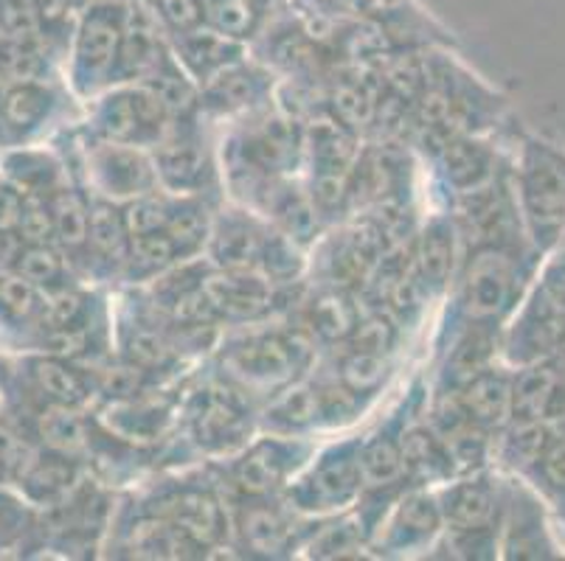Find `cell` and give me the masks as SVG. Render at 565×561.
I'll use <instances>...</instances> for the list:
<instances>
[{
    "mask_svg": "<svg viewBox=\"0 0 565 561\" xmlns=\"http://www.w3.org/2000/svg\"><path fill=\"white\" fill-rule=\"evenodd\" d=\"M156 517L167 519L174 531L183 533L198 550L214 548L228 533V514L212 488H178L167 500V508Z\"/></svg>",
    "mask_w": 565,
    "mask_h": 561,
    "instance_id": "16",
    "label": "cell"
},
{
    "mask_svg": "<svg viewBox=\"0 0 565 561\" xmlns=\"http://www.w3.org/2000/svg\"><path fill=\"white\" fill-rule=\"evenodd\" d=\"M163 230H167V236L172 239L181 261L198 259L205 250L209 234H212V214H209V205L200 199V194H186V197L172 194L167 228Z\"/></svg>",
    "mask_w": 565,
    "mask_h": 561,
    "instance_id": "35",
    "label": "cell"
},
{
    "mask_svg": "<svg viewBox=\"0 0 565 561\" xmlns=\"http://www.w3.org/2000/svg\"><path fill=\"white\" fill-rule=\"evenodd\" d=\"M32 455L23 439H18L9 427L0 424V483L18 481L20 470H23L25 457Z\"/></svg>",
    "mask_w": 565,
    "mask_h": 561,
    "instance_id": "53",
    "label": "cell"
},
{
    "mask_svg": "<svg viewBox=\"0 0 565 561\" xmlns=\"http://www.w3.org/2000/svg\"><path fill=\"white\" fill-rule=\"evenodd\" d=\"M439 511L450 531H472V528H498L503 506V486H495L490 475L472 472L456 477L450 486L436 494Z\"/></svg>",
    "mask_w": 565,
    "mask_h": 561,
    "instance_id": "14",
    "label": "cell"
},
{
    "mask_svg": "<svg viewBox=\"0 0 565 561\" xmlns=\"http://www.w3.org/2000/svg\"><path fill=\"white\" fill-rule=\"evenodd\" d=\"M388 374H392L388 357L347 348V352H343V357L338 359L335 379L341 385H347L352 393L361 396V399H372L374 393H380V388L385 385Z\"/></svg>",
    "mask_w": 565,
    "mask_h": 561,
    "instance_id": "41",
    "label": "cell"
},
{
    "mask_svg": "<svg viewBox=\"0 0 565 561\" xmlns=\"http://www.w3.org/2000/svg\"><path fill=\"white\" fill-rule=\"evenodd\" d=\"M529 483L546 497L548 503H557L565 494V424H554L552 439H548L543 455L534 461L526 472Z\"/></svg>",
    "mask_w": 565,
    "mask_h": 561,
    "instance_id": "45",
    "label": "cell"
},
{
    "mask_svg": "<svg viewBox=\"0 0 565 561\" xmlns=\"http://www.w3.org/2000/svg\"><path fill=\"white\" fill-rule=\"evenodd\" d=\"M299 241L281 234L279 228H267L265 241H262V253L256 270L265 278H270L276 287L290 284L305 270V259L299 253Z\"/></svg>",
    "mask_w": 565,
    "mask_h": 561,
    "instance_id": "43",
    "label": "cell"
},
{
    "mask_svg": "<svg viewBox=\"0 0 565 561\" xmlns=\"http://www.w3.org/2000/svg\"><path fill=\"white\" fill-rule=\"evenodd\" d=\"M316 352V337L305 326L254 328L223 348L225 379L245 393H270L299 377Z\"/></svg>",
    "mask_w": 565,
    "mask_h": 561,
    "instance_id": "3",
    "label": "cell"
},
{
    "mask_svg": "<svg viewBox=\"0 0 565 561\" xmlns=\"http://www.w3.org/2000/svg\"><path fill=\"white\" fill-rule=\"evenodd\" d=\"M243 43L223 37L209 25L189 34H178V45H174V56L181 62L186 74L198 79L200 85L217 76L220 71L231 68L236 62H243Z\"/></svg>",
    "mask_w": 565,
    "mask_h": 561,
    "instance_id": "29",
    "label": "cell"
},
{
    "mask_svg": "<svg viewBox=\"0 0 565 561\" xmlns=\"http://www.w3.org/2000/svg\"><path fill=\"white\" fill-rule=\"evenodd\" d=\"M203 295L217 321L254 323L274 312L276 284L259 270L209 267L203 276Z\"/></svg>",
    "mask_w": 565,
    "mask_h": 561,
    "instance_id": "12",
    "label": "cell"
},
{
    "mask_svg": "<svg viewBox=\"0 0 565 561\" xmlns=\"http://www.w3.org/2000/svg\"><path fill=\"white\" fill-rule=\"evenodd\" d=\"M265 234L267 225L259 223L250 211L228 208L212 216L205 253L217 270H256Z\"/></svg>",
    "mask_w": 565,
    "mask_h": 561,
    "instance_id": "17",
    "label": "cell"
},
{
    "mask_svg": "<svg viewBox=\"0 0 565 561\" xmlns=\"http://www.w3.org/2000/svg\"><path fill=\"white\" fill-rule=\"evenodd\" d=\"M0 99H3V96H0Z\"/></svg>",
    "mask_w": 565,
    "mask_h": 561,
    "instance_id": "55",
    "label": "cell"
},
{
    "mask_svg": "<svg viewBox=\"0 0 565 561\" xmlns=\"http://www.w3.org/2000/svg\"><path fill=\"white\" fill-rule=\"evenodd\" d=\"M12 270L29 278L40 290H54V287L68 284L65 281V276H68V259L51 241H43V245H20L12 259Z\"/></svg>",
    "mask_w": 565,
    "mask_h": 561,
    "instance_id": "40",
    "label": "cell"
},
{
    "mask_svg": "<svg viewBox=\"0 0 565 561\" xmlns=\"http://www.w3.org/2000/svg\"><path fill=\"white\" fill-rule=\"evenodd\" d=\"M152 166H156L158 185L181 197L203 194L214 172L203 141L192 130H183V123H178L158 147H152Z\"/></svg>",
    "mask_w": 565,
    "mask_h": 561,
    "instance_id": "13",
    "label": "cell"
},
{
    "mask_svg": "<svg viewBox=\"0 0 565 561\" xmlns=\"http://www.w3.org/2000/svg\"><path fill=\"white\" fill-rule=\"evenodd\" d=\"M51 211L54 245L68 256V261L85 259L87 250V223H90V199L76 188H54L45 197Z\"/></svg>",
    "mask_w": 565,
    "mask_h": 561,
    "instance_id": "33",
    "label": "cell"
},
{
    "mask_svg": "<svg viewBox=\"0 0 565 561\" xmlns=\"http://www.w3.org/2000/svg\"><path fill=\"white\" fill-rule=\"evenodd\" d=\"M87 174L96 194L113 203H130L158 188L152 158L130 143L96 141L87 152Z\"/></svg>",
    "mask_w": 565,
    "mask_h": 561,
    "instance_id": "11",
    "label": "cell"
},
{
    "mask_svg": "<svg viewBox=\"0 0 565 561\" xmlns=\"http://www.w3.org/2000/svg\"><path fill=\"white\" fill-rule=\"evenodd\" d=\"M152 12L158 14L163 29L169 34H189L205 25V3L203 0H150Z\"/></svg>",
    "mask_w": 565,
    "mask_h": 561,
    "instance_id": "51",
    "label": "cell"
},
{
    "mask_svg": "<svg viewBox=\"0 0 565 561\" xmlns=\"http://www.w3.org/2000/svg\"><path fill=\"white\" fill-rule=\"evenodd\" d=\"M358 321H361V306L354 303L352 292L323 284L307 298L301 326L316 337V343H347Z\"/></svg>",
    "mask_w": 565,
    "mask_h": 561,
    "instance_id": "30",
    "label": "cell"
},
{
    "mask_svg": "<svg viewBox=\"0 0 565 561\" xmlns=\"http://www.w3.org/2000/svg\"><path fill=\"white\" fill-rule=\"evenodd\" d=\"M441 525H445V519H441L439 503H436L434 494H403L397 506H394V511L388 514V519H383L377 525L380 537H372L374 548H380V553L383 550H388V553L419 550L439 537Z\"/></svg>",
    "mask_w": 565,
    "mask_h": 561,
    "instance_id": "15",
    "label": "cell"
},
{
    "mask_svg": "<svg viewBox=\"0 0 565 561\" xmlns=\"http://www.w3.org/2000/svg\"><path fill=\"white\" fill-rule=\"evenodd\" d=\"M546 506L548 500L532 483L510 481L503 486L498 519L501 559H563L565 544L557 539Z\"/></svg>",
    "mask_w": 565,
    "mask_h": 561,
    "instance_id": "6",
    "label": "cell"
},
{
    "mask_svg": "<svg viewBox=\"0 0 565 561\" xmlns=\"http://www.w3.org/2000/svg\"><path fill=\"white\" fill-rule=\"evenodd\" d=\"M18 519H20L18 503L9 500L7 494L0 492V542H7V539H12L14 533L20 531Z\"/></svg>",
    "mask_w": 565,
    "mask_h": 561,
    "instance_id": "54",
    "label": "cell"
},
{
    "mask_svg": "<svg viewBox=\"0 0 565 561\" xmlns=\"http://www.w3.org/2000/svg\"><path fill=\"white\" fill-rule=\"evenodd\" d=\"M43 290L9 267L0 272V317L12 326H38Z\"/></svg>",
    "mask_w": 565,
    "mask_h": 561,
    "instance_id": "42",
    "label": "cell"
},
{
    "mask_svg": "<svg viewBox=\"0 0 565 561\" xmlns=\"http://www.w3.org/2000/svg\"><path fill=\"white\" fill-rule=\"evenodd\" d=\"M29 379L43 404H56V408L79 410L96 390L94 374H87L74 359L54 357V354L34 357L29 363Z\"/></svg>",
    "mask_w": 565,
    "mask_h": 561,
    "instance_id": "24",
    "label": "cell"
},
{
    "mask_svg": "<svg viewBox=\"0 0 565 561\" xmlns=\"http://www.w3.org/2000/svg\"><path fill=\"white\" fill-rule=\"evenodd\" d=\"M305 149L310 152L312 169H341L349 172L358 161L354 132L338 121H318L305 132Z\"/></svg>",
    "mask_w": 565,
    "mask_h": 561,
    "instance_id": "38",
    "label": "cell"
},
{
    "mask_svg": "<svg viewBox=\"0 0 565 561\" xmlns=\"http://www.w3.org/2000/svg\"><path fill=\"white\" fill-rule=\"evenodd\" d=\"M534 284L541 287V290L565 312V241L554 247L552 253L543 256Z\"/></svg>",
    "mask_w": 565,
    "mask_h": 561,
    "instance_id": "52",
    "label": "cell"
},
{
    "mask_svg": "<svg viewBox=\"0 0 565 561\" xmlns=\"http://www.w3.org/2000/svg\"><path fill=\"white\" fill-rule=\"evenodd\" d=\"M369 542L366 531L361 522L343 519V522L327 525L321 533L310 542L312 559H349V555H361L363 544Z\"/></svg>",
    "mask_w": 565,
    "mask_h": 561,
    "instance_id": "47",
    "label": "cell"
},
{
    "mask_svg": "<svg viewBox=\"0 0 565 561\" xmlns=\"http://www.w3.org/2000/svg\"><path fill=\"white\" fill-rule=\"evenodd\" d=\"M125 20L127 0H94L82 12L71 54V79L79 96H99L116 82Z\"/></svg>",
    "mask_w": 565,
    "mask_h": 561,
    "instance_id": "4",
    "label": "cell"
},
{
    "mask_svg": "<svg viewBox=\"0 0 565 561\" xmlns=\"http://www.w3.org/2000/svg\"><path fill=\"white\" fill-rule=\"evenodd\" d=\"M467 419L484 432H498L512 416V368L487 365L456 390Z\"/></svg>",
    "mask_w": 565,
    "mask_h": 561,
    "instance_id": "19",
    "label": "cell"
},
{
    "mask_svg": "<svg viewBox=\"0 0 565 561\" xmlns=\"http://www.w3.org/2000/svg\"><path fill=\"white\" fill-rule=\"evenodd\" d=\"M9 177L20 194L29 197H49L54 188H60V166L51 161L49 154L40 152H18L7 161Z\"/></svg>",
    "mask_w": 565,
    "mask_h": 561,
    "instance_id": "44",
    "label": "cell"
},
{
    "mask_svg": "<svg viewBox=\"0 0 565 561\" xmlns=\"http://www.w3.org/2000/svg\"><path fill=\"white\" fill-rule=\"evenodd\" d=\"M169 404H163L158 396H147V390L136 396H121L110 399L102 410V424L116 441H130V444H150L163 432L169 421Z\"/></svg>",
    "mask_w": 565,
    "mask_h": 561,
    "instance_id": "23",
    "label": "cell"
},
{
    "mask_svg": "<svg viewBox=\"0 0 565 561\" xmlns=\"http://www.w3.org/2000/svg\"><path fill=\"white\" fill-rule=\"evenodd\" d=\"M265 427L276 435H299V432L321 427V401H318V382H299L292 379L281 390H276L265 410Z\"/></svg>",
    "mask_w": 565,
    "mask_h": 561,
    "instance_id": "32",
    "label": "cell"
},
{
    "mask_svg": "<svg viewBox=\"0 0 565 561\" xmlns=\"http://www.w3.org/2000/svg\"><path fill=\"white\" fill-rule=\"evenodd\" d=\"M181 121H174L161 101L143 85H125L102 96L94 110V132L99 141L158 147Z\"/></svg>",
    "mask_w": 565,
    "mask_h": 561,
    "instance_id": "8",
    "label": "cell"
},
{
    "mask_svg": "<svg viewBox=\"0 0 565 561\" xmlns=\"http://www.w3.org/2000/svg\"><path fill=\"white\" fill-rule=\"evenodd\" d=\"M459 241L454 216H430L423 234L416 236L411 247V265L428 295H439L454 281L456 265H459L456 259Z\"/></svg>",
    "mask_w": 565,
    "mask_h": 561,
    "instance_id": "18",
    "label": "cell"
},
{
    "mask_svg": "<svg viewBox=\"0 0 565 561\" xmlns=\"http://www.w3.org/2000/svg\"><path fill=\"white\" fill-rule=\"evenodd\" d=\"M439 166L456 194L472 192V188L490 183L503 169L498 149H492L490 143L470 136V132H459V136H450L441 141Z\"/></svg>",
    "mask_w": 565,
    "mask_h": 561,
    "instance_id": "20",
    "label": "cell"
},
{
    "mask_svg": "<svg viewBox=\"0 0 565 561\" xmlns=\"http://www.w3.org/2000/svg\"><path fill=\"white\" fill-rule=\"evenodd\" d=\"M310 444L299 435H276L245 444L231 463V486L243 497H274L290 486V477L305 470Z\"/></svg>",
    "mask_w": 565,
    "mask_h": 561,
    "instance_id": "10",
    "label": "cell"
},
{
    "mask_svg": "<svg viewBox=\"0 0 565 561\" xmlns=\"http://www.w3.org/2000/svg\"><path fill=\"white\" fill-rule=\"evenodd\" d=\"M554 424L548 421H526V419H510L498 435V457L512 475H526L534 466V461L543 455L548 439H552Z\"/></svg>",
    "mask_w": 565,
    "mask_h": 561,
    "instance_id": "36",
    "label": "cell"
},
{
    "mask_svg": "<svg viewBox=\"0 0 565 561\" xmlns=\"http://www.w3.org/2000/svg\"><path fill=\"white\" fill-rule=\"evenodd\" d=\"M20 492L34 506H60L76 494L79 486V463L63 452L43 450L25 457L18 475Z\"/></svg>",
    "mask_w": 565,
    "mask_h": 561,
    "instance_id": "21",
    "label": "cell"
},
{
    "mask_svg": "<svg viewBox=\"0 0 565 561\" xmlns=\"http://www.w3.org/2000/svg\"><path fill=\"white\" fill-rule=\"evenodd\" d=\"M189 439L209 455H234L254 430L248 393L234 382H209L186 399Z\"/></svg>",
    "mask_w": 565,
    "mask_h": 561,
    "instance_id": "5",
    "label": "cell"
},
{
    "mask_svg": "<svg viewBox=\"0 0 565 561\" xmlns=\"http://www.w3.org/2000/svg\"><path fill=\"white\" fill-rule=\"evenodd\" d=\"M267 93V76L248 68L245 62H236L231 68L220 71L209 82L200 85V105L214 116L245 112L259 105Z\"/></svg>",
    "mask_w": 565,
    "mask_h": 561,
    "instance_id": "27",
    "label": "cell"
},
{
    "mask_svg": "<svg viewBox=\"0 0 565 561\" xmlns=\"http://www.w3.org/2000/svg\"><path fill=\"white\" fill-rule=\"evenodd\" d=\"M332 107H335V121L352 132L369 127L374 121V112H377L372 93L358 82H341L332 93Z\"/></svg>",
    "mask_w": 565,
    "mask_h": 561,
    "instance_id": "49",
    "label": "cell"
},
{
    "mask_svg": "<svg viewBox=\"0 0 565 561\" xmlns=\"http://www.w3.org/2000/svg\"><path fill=\"white\" fill-rule=\"evenodd\" d=\"M349 172H341V169H312L310 192L307 194H310L321 219H332V216L349 208Z\"/></svg>",
    "mask_w": 565,
    "mask_h": 561,
    "instance_id": "48",
    "label": "cell"
},
{
    "mask_svg": "<svg viewBox=\"0 0 565 561\" xmlns=\"http://www.w3.org/2000/svg\"><path fill=\"white\" fill-rule=\"evenodd\" d=\"M54 93L40 82H20L0 99V141L18 147L49 121L54 110Z\"/></svg>",
    "mask_w": 565,
    "mask_h": 561,
    "instance_id": "26",
    "label": "cell"
},
{
    "mask_svg": "<svg viewBox=\"0 0 565 561\" xmlns=\"http://www.w3.org/2000/svg\"><path fill=\"white\" fill-rule=\"evenodd\" d=\"M543 256L532 247H476L456 281V312L465 323L501 326L529 290Z\"/></svg>",
    "mask_w": 565,
    "mask_h": 561,
    "instance_id": "1",
    "label": "cell"
},
{
    "mask_svg": "<svg viewBox=\"0 0 565 561\" xmlns=\"http://www.w3.org/2000/svg\"><path fill=\"white\" fill-rule=\"evenodd\" d=\"M130 253L125 214L113 199H90V223H87V267L96 272H125Z\"/></svg>",
    "mask_w": 565,
    "mask_h": 561,
    "instance_id": "22",
    "label": "cell"
},
{
    "mask_svg": "<svg viewBox=\"0 0 565 561\" xmlns=\"http://www.w3.org/2000/svg\"><path fill=\"white\" fill-rule=\"evenodd\" d=\"M565 337V312L532 284L501 328V352L510 368L543 363Z\"/></svg>",
    "mask_w": 565,
    "mask_h": 561,
    "instance_id": "9",
    "label": "cell"
},
{
    "mask_svg": "<svg viewBox=\"0 0 565 561\" xmlns=\"http://www.w3.org/2000/svg\"><path fill=\"white\" fill-rule=\"evenodd\" d=\"M501 348V326L467 323L459 337L450 343L448 363L441 370V390H459L470 377L495 363Z\"/></svg>",
    "mask_w": 565,
    "mask_h": 561,
    "instance_id": "28",
    "label": "cell"
},
{
    "mask_svg": "<svg viewBox=\"0 0 565 561\" xmlns=\"http://www.w3.org/2000/svg\"><path fill=\"white\" fill-rule=\"evenodd\" d=\"M38 435L43 439L45 450L63 452V455L76 457L90 446V430L82 419L79 410L56 408V404H43L38 416Z\"/></svg>",
    "mask_w": 565,
    "mask_h": 561,
    "instance_id": "39",
    "label": "cell"
},
{
    "mask_svg": "<svg viewBox=\"0 0 565 561\" xmlns=\"http://www.w3.org/2000/svg\"><path fill=\"white\" fill-rule=\"evenodd\" d=\"M399 450H403L408 481H454V466H450L448 452L441 446L439 435L430 430V424H416L399 432Z\"/></svg>",
    "mask_w": 565,
    "mask_h": 561,
    "instance_id": "34",
    "label": "cell"
},
{
    "mask_svg": "<svg viewBox=\"0 0 565 561\" xmlns=\"http://www.w3.org/2000/svg\"><path fill=\"white\" fill-rule=\"evenodd\" d=\"M397 343H399V323L394 321L388 312L377 309V312L361 315V321L354 323L352 334H349L343 346L354 348V352L392 357V352L397 348Z\"/></svg>",
    "mask_w": 565,
    "mask_h": 561,
    "instance_id": "46",
    "label": "cell"
},
{
    "mask_svg": "<svg viewBox=\"0 0 565 561\" xmlns=\"http://www.w3.org/2000/svg\"><path fill=\"white\" fill-rule=\"evenodd\" d=\"M399 432L385 424L372 439H361L358 450V466H361L363 488L369 492H383V488H399L408 475H405L403 450H399Z\"/></svg>",
    "mask_w": 565,
    "mask_h": 561,
    "instance_id": "31",
    "label": "cell"
},
{
    "mask_svg": "<svg viewBox=\"0 0 565 561\" xmlns=\"http://www.w3.org/2000/svg\"><path fill=\"white\" fill-rule=\"evenodd\" d=\"M361 439L343 441L318 455L299 481L287 486L290 508L305 514H330L352 506L363 492L361 466H358Z\"/></svg>",
    "mask_w": 565,
    "mask_h": 561,
    "instance_id": "7",
    "label": "cell"
},
{
    "mask_svg": "<svg viewBox=\"0 0 565 561\" xmlns=\"http://www.w3.org/2000/svg\"><path fill=\"white\" fill-rule=\"evenodd\" d=\"M236 533L256 555H281L292 548V522L270 497H243L236 514Z\"/></svg>",
    "mask_w": 565,
    "mask_h": 561,
    "instance_id": "25",
    "label": "cell"
},
{
    "mask_svg": "<svg viewBox=\"0 0 565 561\" xmlns=\"http://www.w3.org/2000/svg\"><path fill=\"white\" fill-rule=\"evenodd\" d=\"M510 172L529 245L552 253L565 241V147L526 136Z\"/></svg>",
    "mask_w": 565,
    "mask_h": 561,
    "instance_id": "2",
    "label": "cell"
},
{
    "mask_svg": "<svg viewBox=\"0 0 565 561\" xmlns=\"http://www.w3.org/2000/svg\"><path fill=\"white\" fill-rule=\"evenodd\" d=\"M174 339L167 326L152 317H136V323L121 328V354L125 363L136 365L143 374L163 370L174 357Z\"/></svg>",
    "mask_w": 565,
    "mask_h": 561,
    "instance_id": "37",
    "label": "cell"
},
{
    "mask_svg": "<svg viewBox=\"0 0 565 561\" xmlns=\"http://www.w3.org/2000/svg\"><path fill=\"white\" fill-rule=\"evenodd\" d=\"M45 25V0H0V29L9 40H34Z\"/></svg>",
    "mask_w": 565,
    "mask_h": 561,
    "instance_id": "50",
    "label": "cell"
}]
</instances>
